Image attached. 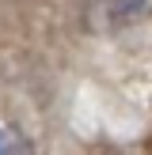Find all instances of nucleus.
<instances>
[{"mask_svg": "<svg viewBox=\"0 0 152 155\" xmlns=\"http://www.w3.org/2000/svg\"><path fill=\"white\" fill-rule=\"evenodd\" d=\"M0 155H30V148L15 129H0Z\"/></svg>", "mask_w": 152, "mask_h": 155, "instance_id": "nucleus-1", "label": "nucleus"}]
</instances>
